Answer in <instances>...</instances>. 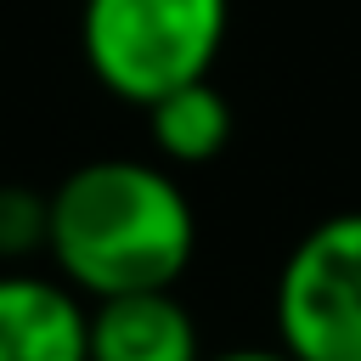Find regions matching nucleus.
I'll return each mask as SVG.
<instances>
[{
  "label": "nucleus",
  "mask_w": 361,
  "mask_h": 361,
  "mask_svg": "<svg viewBox=\"0 0 361 361\" xmlns=\"http://www.w3.org/2000/svg\"><path fill=\"white\" fill-rule=\"evenodd\" d=\"M45 254L79 299L175 288L197 254V214L169 164L90 158L51 186Z\"/></svg>",
  "instance_id": "f257e3e1"
},
{
  "label": "nucleus",
  "mask_w": 361,
  "mask_h": 361,
  "mask_svg": "<svg viewBox=\"0 0 361 361\" xmlns=\"http://www.w3.org/2000/svg\"><path fill=\"white\" fill-rule=\"evenodd\" d=\"M231 34V0H85L79 51L90 79L130 107L209 79Z\"/></svg>",
  "instance_id": "f03ea898"
},
{
  "label": "nucleus",
  "mask_w": 361,
  "mask_h": 361,
  "mask_svg": "<svg viewBox=\"0 0 361 361\" xmlns=\"http://www.w3.org/2000/svg\"><path fill=\"white\" fill-rule=\"evenodd\" d=\"M271 316L293 361H361V209L316 220L288 248Z\"/></svg>",
  "instance_id": "7ed1b4c3"
},
{
  "label": "nucleus",
  "mask_w": 361,
  "mask_h": 361,
  "mask_svg": "<svg viewBox=\"0 0 361 361\" xmlns=\"http://www.w3.org/2000/svg\"><path fill=\"white\" fill-rule=\"evenodd\" d=\"M0 361H90V299L62 276L0 265Z\"/></svg>",
  "instance_id": "20e7f679"
},
{
  "label": "nucleus",
  "mask_w": 361,
  "mask_h": 361,
  "mask_svg": "<svg viewBox=\"0 0 361 361\" xmlns=\"http://www.w3.org/2000/svg\"><path fill=\"white\" fill-rule=\"evenodd\" d=\"M90 361H203L197 316L175 288L90 299Z\"/></svg>",
  "instance_id": "39448f33"
},
{
  "label": "nucleus",
  "mask_w": 361,
  "mask_h": 361,
  "mask_svg": "<svg viewBox=\"0 0 361 361\" xmlns=\"http://www.w3.org/2000/svg\"><path fill=\"white\" fill-rule=\"evenodd\" d=\"M147 113V135H152V152L169 164V169H197V164H214L226 147H231V102L214 79H192L169 96H158Z\"/></svg>",
  "instance_id": "423d86ee"
},
{
  "label": "nucleus",
  "mask_w": 361,
  "mask_h": 361,
  "mask_svg": "<svg viewBox=\"0 0 361 361\" xmlns=\"http://www.w3.org/2000/svg\"><path fill=\"white\" fill-rule=\"evenodd\" d=\"M45 231H51V192L0 180V265H28L34 254H45Z\"/></svg>",
  "instance_id": "0eeeda50"
},
{
  "label": "nucleus",
  "mask_w": 361,
  "mask_h": 361,
  "mask_svg": "<svg viewBox=\"0 0 361 361\" xmlns=\"http://www.w3.org/2000/svg\"><path fill=\"white\" fill-rule=\"evenodd\" d=\"M203 361H293L282 344H243V350H226V355H203Z\"/></svg>",
  "instance_id": "6e6552de"
}]
</instances>
